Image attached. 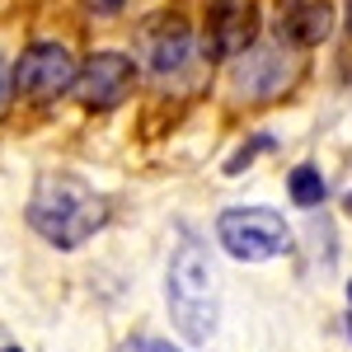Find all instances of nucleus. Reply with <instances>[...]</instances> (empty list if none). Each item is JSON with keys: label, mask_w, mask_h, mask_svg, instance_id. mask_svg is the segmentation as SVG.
<instances>
[{"label": "nucleus", "mask_w": 352, "mask_h": 352, "mask_svg": "<svg viewBox=\"0 0 352 352\" xmlns=\"http://www.w3.org/2000/svg\"><path fill=\"white\" fill-rule=\"evenodd\" d=\"M348 300H352V282H348Z\"/></svg>", "instance_id": "a211bd4d"}, {"label": "nucleus", "mask_w": 352, "mask_h": 352, "mask_svg": "<svg viewBox=\"0 0 352 352\" xmlns=\"http://www.w3.org/2000/svg\"><path fill=\"white\" fill-rule=\"evenodd\" d=\"M292 76L296 71L282 61V52H244L240 71H235V85L249 99H272V94H282L292 85Z\"/></svg>", "instance_id": "1a4fd4ad"}, {"label": "nucleus", "mask_w": 352, "mask_h": 352, "mask_svg": "<svg viewBox=\"0 0 352 352\" xmlns=\"http://www.w3.org/2000/svg\"><path fill=\"white\" fill-rule=\"evenodd\" d=\"M164 296H169V315L188 343H207L217 333L221 305H217V268L207 258V249L184 240L169 258V277H164Z\"/></svg>", "instance_id": "f03ea898"}, {"label": "nucleus", "mask_w": 352, "mask_h": 352, "mask_svg": "<svg viewBox=\"0 0 352 352\" xmlns=\"http://www.w3.org/2000/svg\"><path fill=\"white\" fill-rule=\"evenodd\" d=\"M136 47H141L146 66L155 76H174L192 52V28L179 14H151L146 24L136 28Z\"/></svg>", "instance_id": "0eeeda50"}, {"label": "nucleus", "mask_w": 352, "mask_h": 352, "mask_svg": "<svg viewBox=\"0 0 352 352\" xmlns=\"http://www.w3.org/2000/svg\"><path fill=\"white\" fill-rule=\"evenodd\" d=\"M287 192H292L296 207H320L324 202V174L315 164H296L292 179H287Z\"/></svg>", "instance_id": "9d476101"}, {"label": "nucleus", "mask_w": 352, "mask_h": 352, "mask_svg": "<svg viewBox=\"0 0 352 352\" xmlns=\"http://www.w3.org/2000/svg\"><path fill=\"white\" fill-rule=\"evenodd\" d=\"M348 33H352V0H348Z\"/></svg>", "instance_id": "2eb2a0df"}, {"label": "nucleus", "mask_w": 352, "mask_h": 352, "mask_svg": "<svg viewBox=\"0 0 352 352\" xmlns=\"http://www.w3.org/2000/svg\"><path fill=\"white\" fill-rule=\"evenodd\" d=\"M5 99H10V80H5V61H0V109H5Z\"/></svg>", "instance_id": "4468645a"}, {"label": "nucleus", "mask_w": 352, "mask_h": 352, "mask_svg": "<svg viewBox=\"0 0 352 352\" xmlns=\"http://www.w3.org/2000/svg\"><path fill=\"white\" fill-rule=\"evenodd\" d=\"M109 202L76 174H43L28 197V226L56 249H80L94 230H104Z\"/></svg>", "instance_id": "f257e3e1"}, {"label": "nucleus", "mask_w": 352, "mask_h": 352, "mask_svg": "<svg viewBox=\"0 0 352 352\" xmlns=\"http://www.w3.org/2000/svg\"><path fill=\"white\" fill-rule=\"evenodd\" d=\"M268 146H272V136H254V141H249V146H244V151H240V155H235V160H230V164H226V174H240V169H244V164H249V160H254V151H268Z\"/></svg>", "instance_id": "9b49d317"}, {"label": "nucleus", "mask_w": 352, "mask_h": 352, "mask_svg": "<svg viewBox=\"0 0 352 352\" xmlns=\"http://www.w3.org/2000/svg\"><path fill=\"white\" fill-rule=\"evenodd\" d=\"M277 43L287 47H320L333 33V10L329 0H277Z\"/></svg>", "instance_id": "6e6552de"}, {"label": "nucleus", "mask_w": 352, "mask_h": 352, "mask_svg": "<svg viewBox=\"0 0 352 352\" xmlns=\"http://www.w3.org/2000/svg\"><path fill=\"white\" fill-rule=\"evenodd\" d=\"M0 352H19V348H0Z\"/></svg>", "instance_id": "f3484780"}, {"label": "nucleus", "mask_w": 352, "mask_h": 352, "mask_svg": "<svg viewBox=\"0 0 352 352\" xmlns=\"http://www.w3.org/2000/svg\"><path fill=\"white\" fill-rule=\"evenodd\" d=\"M118 352H179L174 343H164V338H127Z\"/></svg>", "instance_id": "f8f14e48"}, {"label": "nucleus", "mask_w": 352, "mask_h": 352, "mask_svg": "<svg viewBox=\"0 0 352 352\" xmlns=\"http://www.w3.org/2000/svg\"><path fill=\"white\" fill-rule=\"evenodd\" d=\"M217 240L240 263H268V258L292 249V226L272 207H230L217 221Z\"/></svg>", "instance_id": "7ed1b4c3"}, {"label": "nucleus", "mask_w": 352, "mask_h": 352, "mask_svg": "<svg viewBox=\"0 0 352 352\" xmlns=\"http://www.w3.org/2000/svg\"><path fill=\"white\" fill-rule=\"evenodd\" d=\"M71 80H76V61H71V52L61 43H28L19 52V61H14V89L38 99V104L66 94Z\"/></svg>", "instance_id": "20e7f679"}, {"label": "nucleus", "mask_w": 352, "mask_h": 352, "mask_svg": "<svg viewBox=\"0 0 352 352\" xmlns=\"http://www.w3.org/2000/svg\"><path fill=\"white\" fill-rule=\"evenodd\" d=\"M89 10H94V14H118L122 0H89Z\"/></svg>", "instance_id": "ddd939ff"}, {"label": "nucleus", "mask_w": 352, "mask_h": 352, "mask_svg": "<svg viewBox=\"0 0 352 352\" xmlns=\"http://www.w3.org/2000/svg\"><path fill=\"white\" fill-rule=\"evenodd\" d=\"M348 217H352V192H348Z\"/></svg>", "instance_id": "dca6fc26"}, {"label": "nucleus", "mask_w": 352, "mask_h": 352, "mask_svg": "<svg viewBox=\"0 0 352 352\" xmlns=\"http://www.w3.org/2000/svg\"><path fill=\"white\" fill-rule=\"evenodd\" d=\"M132 85H136L132 56H122V52H94L80 71H76L71 89H76V99H80L85 109L104 113V109H118V104L132 94Z\"/></svg>", "instance_id": "39448f33"}, {"label": "nucleus", "mask_w": 352, "mask_h": 352, "mask_svg": "<svg viewBox=\"0 0 352 352\" xmlns=\"http://www.w3.org/2000/svg\"><path fill=\"white\" fill-rule=\"evenodd\" d=\"M258 33V5L254 0H212L207 10V33H202V47L207 56H244L249 43Z\"/></svg>", "instance_id": "423d86ee"}]
</instances>
